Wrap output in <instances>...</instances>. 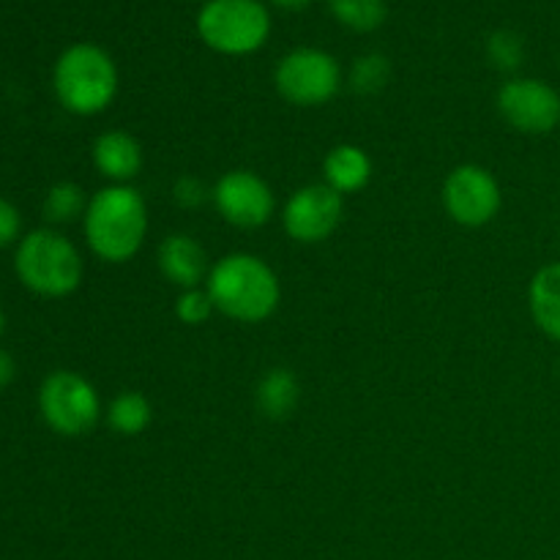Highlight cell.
Returning <instances> with one entry per match:
<instances>
[{"label":"cell","instance_id":"6","mask_svg":"<svg viewBox=\"0 0 560 560\" xmlns=\"http://www.w3.org/2000/svg\"><path fill=\"white\" fill-rule=\"evenodd\" d=\"M38 413L44 424L63 438L88 435L102 419V397L82 375L58 370L38 388Z\"/></svg>","mask_w":560,"mask_h":560},{"label":"cell","instance_id":"11","mask_svg":"<svg viewBox=\"0 0 560 560\" xmlns=\"http://www.w3.org/2000/svg\"><path fill=\"white\" fill-rule=\"evenodd\" d=\"M345 213V197L326 184L295 189L282 208V228L295 244H320L331 238Z\"/></svg>","mask_w":560,"mask_h":560},{"label":"cell","instance_id":"2","mask_svg":"<svg viewBox=\"0 0 560 560\" xmlns=\"http://www.w3.org/2000/svg\"><path fill=\"white\" fill-rule=\"evenodd\" d=\"M206 290L219 315L246 326L268 320L282 301V284L273 268L249 252L219 257L208 271Z\"/></svg>","mask_w":560,"mask_h":560},{"label":"cell","instance_id":"1","mask_svg":"<svg viewBox=\"0 0 560 560\" xmlns=\"http://www.w3.org/2000/svg\"><path fill=\"white\" fill-rule=\"evenodd\" d=\"M88 249L104 262H129L148 238L145 197L131 184H109L88 200L82 217Z\"/></svg>","mask_w":560,"mask_h":560},{"label":"cell","instance_id":"26","mask_svg":"<svg viewBox=\"0 0 560 560\" xmlns=\"http://www.w3.org/2000/svg\"><path fill=\"white\" fill-rule=\"evenodd\" d=\"M312 0H273V5H279V9H284V11H301V9H306Z\"/></svg>","mask_w":560,"mask_h":560},{"label":"cell","instance_id":"12","mask_svg":"<svg viewBox=\"0 0 560 560\" xmlns=\"http://www.w3.org/2000/svg\"><path fill=\"white\" fill-rule=\"evenodd\" d=\"M156 262L162 277L170 284L180 290H191L206 284L208 271V255L202 249V244L197 238H191L189 233H173L159 244Z\"/></svg>","mask_w":560,"mask_h":560},{"label":"cell","instance_id":"19","mask_svg":"<svg viewBox=\"0 0 560 560\" xmlns=\"http://www.w3.org/2000/svg\"><path fill=\"white\" fill-rule=\"evenodd\" d=\"M88 200H91V197H85L82 186L71 184V180L55 184L52 189L47 191V197H44V206H42L44 219L52 224L74 222V219L85 217Z\"/></svg>","mask_w":560,"mask_h":560},{"label":"cell","instance_id":"5","mask_svg":"<svg viewBox=\"0 0 560 560\" xmlns=\"http://www.w3.org/2000/svg\"><path fill=\"white\" fill-rule=\"evenodd\" d=\"M202 44L219 55L244 58L271 36V14L260 0H206L197 14Z\"/></svg>","mask_w":560,"mask_h":560},{"label":"cell","instance_id":"25","mask_svg":"<svg viewBox=\"0 0 560 560\" xmlns=\"http://www.w3.org/2000/svg\"><path fill=\"white\" fill-rule=\"evenodd\" d=\"M14 370H16L14 359H11L5 350H0V388L9 386V383L14 381Z\"/></svg>","mask_w":560,"mask_h":560},{"label":"cell","instance_id":"15","mask_svg":"<svg viewBox=\"0 0 560 560\" xmlns=\"http://www.w3.org/2000/svg\"><path fill=\"white\" fill-rule=\"evenodd\" d=\"M530 317L545 337L560 342V260L547 262L528 284Z\"/></svg>","mask_w":560,"mask_h":560},{"label":"cell","instance_id":"14","mask_svg":"<svg viewBox=\"0 0 560 560\" xmlns=\"http://www.w3.org/2000/svg\"><path fill=\"white\" fill-rule=\"evenodd\" d=\"M372 178V159L364 148L345 145L331 148L323 159V184L331 186L337 195H355Z\"/></svg>","mask_w":560,"mask_h":560},{"label":"cell","instance_id":"21","mask_svg":"<svg viewBox=\"0 0 560 560\" xmlns=\"http://www.w3.org/2000/svg\"><path fill=\"white\" fill-rule=\"evenodd\" d=\"M487 58L495 69L517 71L525 60V44L514 31H495L487 42Z\"/></svg>","mask_w":560,"mask_h":560},{"label":"cell","instance_id":"7","mask_svg":"<svg viewBox=\"0 0 560 560\" xmlns=\"http://www.w3.org/2000/svg\"><path fill=\"white\" fill-rule=\"evenodd\" d=\"M273 85L279 96L295 107H320L342 88V66L326 49L299 47L277 63Z\"/></svg>","mask_w":560,"mask_h":560},{"label":"cell","instance_id":"17","mask_svg":"<svg viewBox=\"0 0 560 560\" xmlns=\"http://www.w3.org/2000/svg\"><path fill=\"white\" fill-rule=\"evenodd\" d=\"M153 405L140 392H120L107 408L109 430L124 438H137L151 427Z\"/></svg>","mask_w":560,"mask_h":560},{"label":"cell","instance_id":"4","mask_svg":"<svg viewBox=\"0 0 560 560\" xmlns=\"http://www.w3.org/2000/svg\"><path fill=\"white\" fill-rule=\"evenodd\" d=\"M14 271L31 293L44 299H66L74 293L85 273L80 249L52 228H42L20 238Z\"/></svg>","mask_w":560,"mask_h":560},{"label":"cell","instance_id":"13","mask_svg":"<svg viewBox=\"0 0 560 560\" xmlns=\"http://www.w3.org/2000/svg\"><path fill=\"white\" fill-rule=\"evenodd\" d=\"M142 164H145L142 145L129 131H104L93 142V167L109 184H131L140 175Z\"/></svg>","mask_w":560,"mask_h":560},{"label":"cell","instance_id":"9","mask_svg":"<svg viewBox=\"0 0 560 560\" xmlns=\"http://www.w3.org/2000/svg\"><path fill=\"white\" fill-rule=\"evenodd\" d=\"M501 184L487 167L459 164L443 180V208L463 228H485L501 213Z\"/></svg>","mask_w":560,"mask_h":560},{"label":"cell","instance_id":"20","mask_svg":"<svg viewBox=\"0 0 560 560\" xmlns=\"http://www.w3.org/2000/svg\"><path fill=\"white\" fill-rule=\"evenodd\" d=\"M388 80H392V60L381 52L361 55L350 69V88L361 96L381 93L388 85Z\"/></svg>","mask_w":560,"mask_h":560},{"label":"cell","instance_id":"23","mask_svg":"<svg viewBox=\"0 0 560 560\" xmlns=\"http://www.w3.org/2000/svg\"><path fill=\"white\" fill-rule=\"evenodd\" d=\"M173 200L178 202L180 208H200L202 202L211 200V191L206 189V184H202L200 178H195V175H184V178H178L173 184Z\"/></svg>","mask_w":560,"mask_h":560},{"label":"cell","instance_id":"24","mask_svg":"<svg viewBox=\"0 0 560 560\" xmlns=\"http://www.w3.org/2000/svg\"><path fill=\"white\" fill-rule=\"evenodd\" d=\"M20 230H22L20 211H16V206H11L9 200L0 197V249L14 244V241L20 238Z\"/></svg>","mask_w":560,"mask_h":560},{"label":"cell","instance_id":"18","mask_svg":"<svg viewBox=\"0 0 560 560\" xmlns=\"http://www.w3.org/2000/svg\"><path fill=\"white\" fill-rule=\"evenodd\" d=\"M339 25L355 33H372L386 22V0H328Z\"/></svg>","mask_w":560,"mask_h":560},{"label":"cell","instance_id":"8","mask_svg":"<svg viewBox=\"0 0 560 560\" xmlns=\"http://www.w3.org/2000/svg\"><path fill=\"white\" fill-rule=\"evenodd\" d=\"M498 113L523 135H550L560 126V93L536 77H512L498 91Z\"/></svg>","mask_w":560,"mask_h":560},{"label":"cell","instance_id":"22","mask_svg":"<svg viewBox=\"0 0 560 560\" xmlns=\"http://www.w3.org/2000/svg\"><path fill=\"white\" fill-rule=\"evenodd\" d=\"M213 312H217V306H213V299L208 295L206 284L202 288L180 290L178 299H175V317L184 326H202V323L211 320Z\"/></svg>","mask_w":560,"mask_h":560},{"label":"cell","instance_id":"27","mask_svg":"<svg viewBox=\"0 0 560 560\" xmlns=\"http://www.w3.org/2000/svg\"><path fill=\"white\" fill-rule=\"evenodd\" d=\"M3 326H5V317H3V310H0V337H3Z\"/></svg>","mask_w":560,"mask_h":560},{"label":"cell","instance_id":"16","mask_svg":"<svg viewBox=\"0 0 560 560\" xmlns=\"http://www.w3.org/2000/svg\"><path fill=\"white\" fill-rule=\"evenodd\" d=\"M301 402V383L293 370L273 366L260 377L255 388V405L266 419L284 421L295 413Z\"/></svg>","mask_w":560,"mask_h":560},{"label":"cell","instance_id":"10","mask_svg":"<svg viewBox=\"0 0 560 560\" xmlns=\"http://www.w3.org/2000/svg\"><path fill=\"white\" fill-rule=\"evenodd\" d=\"M211 202L219 217L238 230H257L277 213L273 189L252 170H230L213 184Z\"/></svg>","mask_w":560,"mask_h":560},{"label":"cell","instance_id":"3","mask_svg":"<svg viewBox=\"0 0 560 560\" xmlns=\"http://www.w3.org/2000/svg\"><path fill=\"white\" fill-rule=\"evenodd\" d=\"M52 91L66 113L93 118L115 102L118 66L107 49L96 44H71L55 63Z\"/></svg>","mask_w":560,"mask_h":560}]
</instances>
